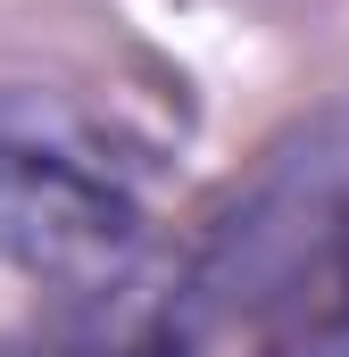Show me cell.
<instances>
[{"mask_svg":"<svg viewBox=\"0 0 349 357\" xmlns=\"http://www.w3.org/2000/svg\"><path fill=\"white\" fill-rule=\"evenodd\" d=\"M150 250L133 150L50 91H0V266L75 291Z\"/></svg>","mask_w":349,"mask_h":357,"instance_id":"6da1fadb","label":"cell"}]
</instances>
